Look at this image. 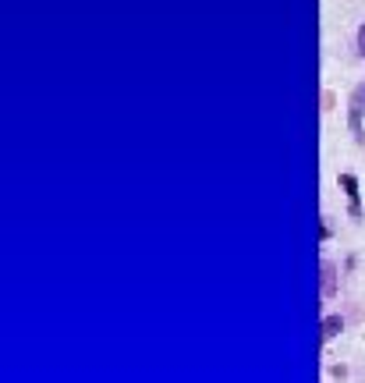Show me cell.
Here are the masks:
<instances>
[{
  "instance_id": "1",
  "label": "cell",
  "mask_w": 365,
  "mask_h": 383,
  "mask_svg": "<svg viewBox=\"0 0 365 383\" xmlns=\"http://www.w3.org/2000/svg\"><path fill=\"white\" fill-rule=\"evenodd\" d=\"M362 117H365V82L351 93V110H348V121H351V131H355V139H359V142H365Z\"/></svg>"
},
{
  "instance_id": "3",
  "label": "cell",
  "mask_w": 365,
  "mask_h": 383,
  "mask_svg": "<svg viewBox=\"0 0 365 383\" xmlns=\"http://www.w3.org/2000/svg\"><path fill=\"white\" fill-rule=\"evenodd\" d=\"M341 189L348 192V199H351V217H362V206H359V178H355V174H341Z\"/></svg>"
},
{
  "instance_id": "4",
  "label": "cell",
  "mask_w": 365,
  "mask_h": 383,
  "mask_svg": "<svg viewBox=\"0 0 365 383\" xmlns=\"http://www.w3.org/2000/svg\"><path fill=\"white\" fill-rule=\"evenodd\" d=\"M344 330V323H341V316H326L323 319V341H330V337H337Z\"/></svg>"
},
{
  "instance_id": "5",
  "label": "cell",
  "mask_w": 365,
  "mask_h": 383,
  "mask_svg": "<svg viewBox=\"0 0 365 383\" xmlns=\"http://www.w3.org/2000/svg\"><path fill=\"white\" fill-rule=\"evenodd\" d=\"M359 54H362V57H365V25H362V29H359Z\"/></svg>"
},
{
  "instance_id": "2",
  "label": "cell",
  "mask_w": 365,
  "mask_h": 383,
  "mask_svg": "<svg viewBox=\"0 0 365 383\" xmlns=\"http://www.w3.org/2000/svg\"><path fill=\"white\" fill-rule=\"evenodd\" d=\"M319 274H323L319 294H323V298H334V291H337V281H334V277H337V267H334L330 259H323V263H319Z\"/></svg>"
}]
</instances>
